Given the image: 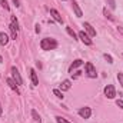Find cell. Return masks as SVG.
I'll return each instance as SVG.
<instances>
[{
  "label": "cell",
  "mask_w": 123,
  "mask_h": 123,
  "mask_svg": "<svg viewBox=\"0 0 123 123\" xmlns=\"http://www.w3.org/2000/svg\"><path fill=\"white\" fill-rule=\"evenodd\" d=\"M106 3L109 4V7L113 10V9H116V1L115 0H106Z\"/></svg>",
  "instance_id": "obj_19"
},
{
  "label": "cell",
  "mask_w": 123,
  "mask_h": 123,
  "mask_svg": "<svg viewBox=\"0 0 123 123\" xmlns=\"http://www.w3.org/2000/svg\"><path fill=\"white\" fill-rule=\"evenodd\" d=\"M72 7H73V10H74V13H76V16L77 17H82V10H80V7H79V4H77V1H74V0H72Z\"/></svg>",
  "instance_id": "obj_12"
},
{
  "label": "cell",
  "mask_w": 123,
  "mask_h": 123,
  "mask_svg": "<svg viewBox=\"0 0 123 123\" xmlns=\"http://www.w3.org/2000/svg\"><path fill=\"white\" fill-rule=\"evenodd\" d=\"M39 31H40V26L37 25V26H36V33H39Z\"/></svg>",
  "instance_id": "obj_29"
},
{
  "label": "cell",
  "mask_w": 123,
  "mask_h": 123,
  "mask_svg": "<svg viewBox=\"0 0 123 123\" xmlns=\"http://www.w3.org/2000/svg\"><path fill=\"white\" fill-rule=\"evenodd\" d=\"M66 31H67V33H69V34H70L73 39H76V40H77V34L73 31V29H72V27H66Z\"/></svg>",
  "instance_id": "obj_17"
},
{
  "label": "cell",
  "mask_w": 123,
  "mask_h": 123,
  "mask_svg": "<svg viewBox=\"0 0 123 123\" xmlns=\"http://www.w3.org/2000/svg\"><path fill=\"white\" fill-rule=\"evenodd\" d=\"M72 87V82L70 80H63L60 85V90L62 92H66V90H69Z\"/></svg>",
  "instance_id": "obj_14"
},
{
  "label": "cell",
  "mask_w": 123,
  "mask_h": 123,
  "mask_svg": "<svg viewBox=\"0 0 123 123\" xmlns=\"http://www.w3.org/2000/svg\"><path fill=\"white\" fill-rule=\"evenodd\" d=\"M116 105L120 107V109H123V100L122 99H119V100H116Z\"/></svg>",
  "instance_id": "obj_25"
},
{
  "label": "cell",
  "mask_w": 123,
  "mask_h": 123,
  "mask_svg": "<svg viewBox=\"0 0 123 123\" xmlns=\"http://www.w3.org/2000/svg\"><path fill=\"white\" fill-rule=\"evenodd\" d=\"M40 47H42V50H53V49L57 47V42H56L55 39H49V37H46V39H42V42H40Z\"/></svg>",
  "instance_id": "obj_1"
},
{
  "label": "cell",
  "mask_w": 123,
  "mask_h": 123,
  "mask_svg": "<svg viewBox=\"0 0 123 123\" xmlns=\"http://www.w3.org/2000/svg\"><path fill=\"white\" fill-rule=\"evenodd\" d=\"M86 74H87V77H90V79L97 77L96 69H94V66H93L92 63H86Z\"/></svg>",
  "instance_id": "obj_6"
},
{
  "label": "cell",
  "mask_w": 123,
  "mask_h": 123,
  "mask_svg": "<svg viewBox=\"0 0 123 123\" xmlns=\"http://www.w3.org/2000/svg\"><path fill=\"white\" fill-rule=\"evenodd\" d=\"M82 64H83V60H82V59H76V60L70 64V67H69V72L72 73L74 69H77V67H79V66H82Z\"/></svg>",
  "instance_id": "obj_13"
},
{
  "label": "cell",
  "mask_w": 123,
  "mask_h": 123,
  "mask_svg": "<svg viewBox=\"0 0 123 123\" xmlns=\"http://www.w3.org/2000/svg\"><path fill=\"white\" fill-rule=\"evenodd\" d=\"M6 82H7V85L10 86V89H12V90H14V92L17 93V94H20V90H19V87H17V83H16L13 79H10V77H9Z\"/></svg>",
  "instance_id": "obj_11"
},
{
  "label": "cell",
  "mask_w": 123,
  "mask_h": 123,
  "mask_svg": "<svg viewBox=\"0 0 123 123\" xmlns=\"http://www.w3.org/2000/svg\"><path fill=\"white\" fill-rule=\"evenodd\" d=\"M79 115L83 119H89L92 116V109L90 107H82V109H79Z\"/></svg>",
  "instance_id": "obj_7"
},
{
  "label": "cell",
  "mask_w": 123,
  "mask_h": 123,
  "mask_svg": "<svg viewBox=\"0 0 123 123\" xmlns=\"http://www.w3.org/2000/svg\"><path fill=\"white\" fill-rule=\"evenodd\" d=\"M7 43H9V36H7L4 31H1V33H0V44L4 46V44H7Z\"/></svg>",
  "instance_id": "obj_15"
},
{
  "label": "cell",
  "mask_w": 123,
  "mask_h": 123,
  "mask_svg": "<svg viewBox=\"0 0 123 123\" xmlns=\"http://www.w3.org/2000/svg\"><path fill=\"white\" fill-rule=\"evenodd\" d=\"M31 116H33V119H34V120H36V122H42V119H40V116H39V115H37V112H36V110H31Z\"/></svg>",
  "instance_id": "obj_18"
},
{
  "label": "cell",
  "mask_w": 123,
  "mask_h": 123,
  "mask_svg": "<svg viewBox=\"0 0 123 123\" xmlns=\"http://www.w3.org/2000/svg\"><path fill=\"white\" fill-rule=\"evenodd\" d=\"M105 59L107 60V63H113V59H112V56H110V55H107V53L105 55Z\"/></svg>",
  "instance_id": "obj_23"
},
{
  "label": "cell",
  "mask_w": 123,
  "mask_h": 123,
  "mask_svg": "<svg viewBox=\"0 0 123 123\" xmlns=\"http://www.w3.org/2000/svg\"><path fill=\"white\" fill-rule=\"evenodd\" d=\"M56 120H57V123H70L69 120H66L64 117H62V116H57L56 117Z\"/></svg>",
  "instance_id": "obj_22"
},
{
  "label": "cell",
  "mask_w": 123,
  "mask_h": 123,
  "mask_svg": "<svg viewBox=\"0 0 123 123\" xmlns=\"http://www.w3.org/2000/svg\"><path fill=\"white\" fill-rule=\"evenodd\" d=\"M103 14H105V16H106V17H107L109 20H113V19H115V17L112 16V13H110V12L107 10V7H105V9H103Z\"/></svg>",
  "instance_id": "obj_16"
},
{
  "label": "cell",
  "mask_w": 123,
  "mask_h": 123,
  "mask_svg": "<svg viewBox=\"0 0 123 123\" xmlns=\"http://www.w3.org/2000/svg\"><path fill=\"white\" fill-rule=\"evenodd\" d=\"M0 62H3V59H1V56H0Z\"/></svg>",
  "instance_id": "obj_31"
},
{
  "label": "cell",
  "mask_w": 123,
  "mask_h": 123,
  "mask_svg": "<svg viewBox=\"0 0 123 123\" xmlns=\"http://www.w3.org/2000/svg\"><path fill=\"white\" fill-rule=\"evenodd\" d=\"M117 31H119L120 34H123V27H120V26H119V27H117Z\"/></svg>",
  "instance_id": "obj_27"
},
{
  "label": "cell",
  "mask_w": 123,
  "mask_h": 123,
  "mask_svg": "<svg viewBox=\"0 0 123 123\" xmlns=\"http://www.w3.org/2000/svg\"><path fill=\"white\" fill-rule=\"evenodd\" d=\"M0 116H1V105H0Z\"/></svg>",
  "instance_id": "obj_30"
},
{
  "label": "cell",
  "mask_w": 123,
  "mask_h": 123,
  "mask_svg": "<svg viewBox=\"0 0 123 123\" xmlns=\"http://www.w3.org/2000/svg\"><path fill=\"white\" fill-rule=\"evenodd\" d=\"M10 72H12V76H13V80L17 83V85H23V79H22V76H20V73H19V70L13 66L12 69H10Z\"/></svg>",
  "instance_id": "obj_4"
},
{
  "label": "cell",
  "mask_w": 123,
  "mask_h": 123,
  "mask_svg": "<svg viewBox=\"0 0 123 123\" xmlns=\"http://www.w3.org/2000/svg\"><path fill=\"white\" fill-rule=\"evenodd\" d=\"M83 27H85V30L87 31V34H89L90 37H94V36H96V30L93 29V26L90 25V23H87V22L83 23Z\"/></svg>",
  "instance_id": "obj_8"
},
{
  "label": "cell",
  "mask_w": 123,
  "mask_h": 123,
  "mask_svg": "<svg viewBox=\"0 0 123 123\" xmlns=\"http://www.w3.org/2000/svg\"><path fill=\"white\" fill-rule=\"evenodd\" d=\"M117 79H119V83L122 85V87H123V73H119L117 74Z\"/></svg>",
  "instance_id": "obj_24"
},
{
  "label": "cell",
  "mask_w": 123,
  "mask_h": 123,
  "mask_svg": "<svg viewBox=\"0 0 123 123\" xmlns=\"http://www.w3.org/2000/svg\"><path fill=\"white\" fill-rule=\"evenodd\" d=\"M80 73H82L80 70H79V72H76V74H74V79H76V77H79V76H80Z\"/></svg>",
  "instance_id": "obj_28"
},
{
  "label": "cell",
  "mask_w": 123,
  "mask_h": 123,
  "mask_svg": "<svg viewBox=\"0 0 123 123\" xmlns=\"http://www.w3.org/2000/svg\"><path fill=\"white\" fill-rule=\"evenodd\" d=\"M77 37L86 44V46H92L93 44V42H92V39H90V36L87 34V33H85V31H79V34H77Z\"/></svg>",
  "instance_id": "obj_3"
},
{
  "label": "cell",
  "mask_w": 123,
  "mask_h": 123,
  "mask_svg": "<svg viewBox=\"0 0 123 123\" xmlns=\"http://www.w3.org/2000/svg\"><path fill=\"white\" fill-rule=\"evenodd\" d=\"M29 72H30V80H31V83H33V86L34 87L39 86V77H37V73L34 72V69H30Z\"/></svg>",
  "instance_id": "obj_10"
},
{
  "label": "cell",
  "mask_w": 123,
  "mask_h": 123,
  "mask_svg": "<svg viewBox=\"0 0 123 123\" xmlns=\"http://www.w3.org/2000/svg\"><path fill=\"white\" fill-rule=\"evenodd\" d=\"M13 3L16 4V7H19V6H20V3H19V0H13Z\"/></svg>",
  "instance_id": "obj_26"
},
{
  "label": "cell",
  "mask_w": 123,
  "mask_h": 123,
  "mask_svg": "<svg viewBox=\"0 0 123 123\" xmlns=\"http://www.w3.org/2000/svg\"><path fill=\"white\" fill-rule=\"evenodd\" d=\"M105 96H106L107 99H115L116 90H115V86H113V85H107V86L105 87Z\"/></svg>",
  "instance_id": "obj_5"
},
{
  "label": "cell",
  "mask_w": 123,
  "mask_h": 123,
  "mask_svg": "<svg viewBox=\"0 0 123 123\" xmlns=\"http://www.w3.org/2000/svg\"><path fill=\"white\" fill-rule=\"evenodd\" d=\"M10 31H12V39H17V31H19V23H17V19L14 16H12L10 19Z\"/></svg>",
  "instance_id": "obj_2"
},
{
  "label": "cell",
  "mask_w": 123,
  "mask_h": 123,
  "mask_svg": "<svg viewBox=\"0 0 123 123\" xmlns=\"http://www.w3.org/2000/svg\"><path fill=\"white\" fill-rule=\"evenodd\" d=\"M53 93H55V96H57L59 99H63V97H64V96H63V93H62L59 89H55V90H53Z\"/></svg>",
  "instance_id": "obj_20"
},
{
  "label": "cell",
  "mask_w": 123,
  "mask_h": 123,
  "mask_svg": "<svg viewBox=\"0 0 123 123\" xmlns=\"http://www.w3.org/2000/svg\"><path fill=\"white\" fill-rule=\"evenodd\" d=\"M0 6H1V7H4V10H9V9H10L6 0H0Z\"/></svg>",
  "instance_id": "obj_21"
},
{
  "label": "cell",
  "mask_w": 123,
  "mask_h": 123,
  "mask_svg": "<svg viewBox=\"0 0 123 123\" xmlns=\"http://www.w3.org/2000/svg\"><path fill=\"white\" fill-rule=\"evenodd\" d=\"M50 16H52L57 23H60V25L63 23V19H62V16L59 14V12H57L56 9H50Z\"/></svg>",
  "instance_id": "obj_9"
}]
</instances>
